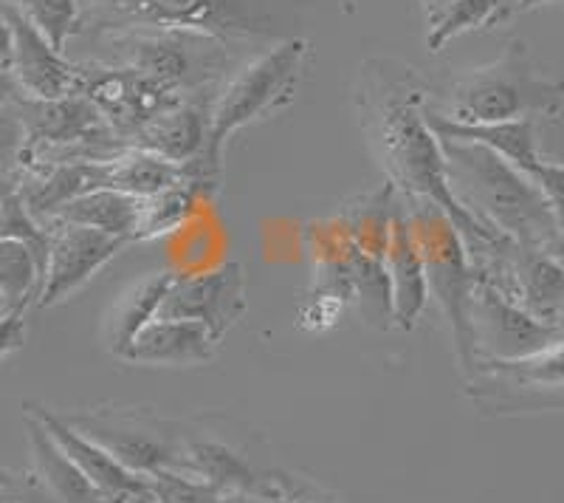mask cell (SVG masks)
Masks as SVG:
<instances>
[{
	"instance_id": "obj_1",
	"label": "cell",
	"mask_w": 564,
	"mask_h": 503,
	"mask_svg": "<svg viewBox=\"0 0 564 503\" xmlns=\"http://www.w3.org/2000/svg\"><path fill=\"white\" fill-rule=\"evenodd\" d=\"M432 85L417 68L401 60H365L356 79V114L372 153L384 168L387 181L401 199L435 201L455 221L463 240H497L457 201L446 173V156L437 133L426 119Z\"/></svg>"
},
{
	"instance_id": "obj_2",
	"label": "cell",
	"mask_w": 564,
	"mask_h": 503,
	"mask_svg": "<svg viewBox=\"0 0 564 503\" xmlns=\"http://www.w3.org/2000/svg\"><path fill=\"white\" fill-rule=\"evenodd\" d=\"M446 173L457 201L491 233L564 264V235L542 190L531 175L486 145L441 139Z\"/></svg>"
},
{
	"instance_id": "obj_3",
	"label": "cell",
	"mask_w": 564,
	"mask_h": 503,
	"mask_svg": "<svg viewBox=\"0 0 564 503\" xmlns=\"http://www.w3.org/2000/svg\"><path fill=\"white\" fill-rule=\"evenodd\" d=\"M305 57H308V40H282L243 65L220 88V94H215L209 105V136L204 150L193 162L184 164L186 175L204 190L206 199H212L224 184V150L231 133L263 122L294 103Z\"/></svg>"
},
{
	"instance_id": "obj_4",
	"label": "cell",
	"mask_w": 564,
	"mask_h": 503,
	"mask_svg": "<svg viewBox=\"0 0 564 503\" xmlns=\"http://www.w3.org/2000/svg\"><path fill=\"white\" fill-rule=\"evenodd\" d=\"M430 105L443 117L466 125L558 117L564 110V79L539 74L525 40L511 38L500 57L449 85L443 108Z\"/></svg>"
},
{
	"instance_id": "obj_5",
	"label": "cell",
	"mask_w": 564,
	"mask_h": 503,
	"mask_svg": "<svg viewBox=\"0 0 564 503\" xmlns=\"http://www.w3.org/2000/svg\"><path fill=\"white\" fill-rule=\"evenodd\" d=\"M102 63L124 65L181 99L206 97L229 72L224 40L189 29H124L97 38Z\"/></svg>"
},
{
	"instance_id": "obj_6",
	"label": "cell",
	"mask_w": 564,
	"mask_h": 503,
	"mask_svg": "<svg viewBox=\"0 0 564 503\" xmlns=\"http://www.w3.org/2000/svg\"><path fill=\"white\" fill-rule=\"evenodd\" d=\"M410 213L412 233L421 246L426 280H430V300H435L443 320L449 323L455 340L457 365L468 376L477 365L475 329H471V297L477 289V275L468 260L466 244L455 221L426 199H401Z\"/></svg>"
},
{
	"instance_id": "obj_7",
	"label": "cell",
	"mask_w": 564,
	"mask_h": 503,
	"mask_svg": "<svg viewBox=\"0 0 564 503\" xmlns=\"http://www.w3.org/2000/svg\"><path fill=\"white\" fill-rule=\"evenodd\" d=\"M26 130L23 170L57 162H113L130 148L83 94L63 99H14Z\"/></svg>"
},
{
	"instance_id": "obj_8",
	"label": "cell",
	"mask_w": 564,
	"mask_h": 503,
	"mask_svg": "<svg viewBox=\"0 0 564 503\" xmlns=\"http://www.w3.org/2000/svg\"><path fill=\"white\" fill-rule=\"evenodd\" d=\"M124 29H189L212 38L269 34L246 0H83V32L97 40Z\"/></svg>"
},
{
	"instance_id": "obj_9",
	"label": "cell",
	"mask_w": 564,
	"mask_h": 503,
	"mask_svg": "<svg viewBox=\"0 0 564 503\" xmlns=\"http://www.w3.org/2000/svg\"><path fill=\"white\" fill-rule=\"evenodd\" d=\"M466 396L482 416H522L564 407V336L525 360H477Z\"/></svg>"
},
{
	"instance_id": "obj_10",
	"label": "cell",
	"mask_w": 564,
	"mask_h": 503,
	"mask_svg": "<svg viewBox=\"0 0 564 503\" xmlns=\"http://www.w3.org/2000/svg\"><path fill=\"white\" fill-rule=\"evenodd\" d=\"M68 425L122 461L128 470L153 478L161 470H178L184 425L161 419L148 407L105 405L63 414Z\"/></svg>"
},
{
	"instance_id": "obj_11",
	"label": "cell",
	"mask_w": 564,
	"mask_h": 503,
	"mask_svg": "<svg viewBox=\"0 0 564 503\" xmlns=\"http://www.w3.org/2000/svg\"><path fill=\"white\" fill-rule=\"evenodd\" d=\"M249 309L246 297V269L238 260H226L206 271L175 275L159 317L164 320H193L206 325L212 336L224 342Z\"/></svg>"
},
{
	"instance_id": "obj_12",
	"label": "cell",
	"mask_w": 564,
	"mask_h": 503,
	"mask_svg": "<svg viewBox=\"0 0 564 503\" xmlns=\"http://www.w3.org/2000/svg\"><path fill=\"white\" fill-rule=\"evenodd\" d=\"M79 94L97 105L99 114L108 119L110 128L130 145L135 133L161 110L173 108L181 97L150 83L148 77L135 74L124 65H110L102 60L79 63Z\"/></svg>"
},
{
	"instance_id": "obj_13",
	"label": "cell",
	"mask_w": 564,
	"mask_h": 503,
	"mask_svg": "<svg viewBox=\"0 0 564 503\" xmlns=\"http://www.w3.org/2000/svg\"><path fill=\"white\" fill-rule=\"evenodd\" d=\"M471 329L477 360L500 362L525 360L564 336V329L539 320L486 283H477L471 297Z\"/></svg>"
},
{
	"instance_id": "obj_14",
	"label": "cell",
	"mask_w": 564,
	"mask_h": 503,
	"mask_svg": "<svg viewBox=\"0 0 564 503\" xmlns=\"http://www.w3.org/2000/svg\"><path fill=\"white\" fill-rule=\"evenodd\" d=\"M128 240L97 233L79 224H52V252L45 266L37 309H52L77 295L99 269L110 264Z\"/></svg>"
},
{
	"instance_id": "obj_15",
	"label": "cell",
	"mask_w": 564,
	"mask_h": 503,
	"mask_svg": "<svg viewBox=\"0 0 564 503\" xmlns=\"http://www.w3.org/2000/svg\"><path fill=\"white\" fill-rule=\"evenodd\" d=\"M12 29V77L29 99H63L79 94V63L57 52L20 9L0 3Z\"/></svg>"
},
{
	"instance_id": "obj_16",
	"label": "cell",
	"mask_w": 564,
	"mask_h": 503,
	"mask_svg": "<svg viewBox=\"0 0 564 503\" xmlns=\"http://www.w3.org/2000/svg\"><path fill=\"white\" fill-rule=\"evenodd\" d=\"M26 410H32L40 421L45 425V430L52 432L54 441L65 450L74 464L90 478V484L97 486L105 495L108 503H153V486H150V478L139 475V472L128 470L119 459H113L105 447H99L97 441H90L88 436L77 430L74 425H68L63 414L52 410V407H43L37 402H26Z\"/></svg>"
},
{
	"instance_id": "obj_17",
	"label": "cell",
	"mask_w": 564,
	"mask_h": 503,
	"mask_svg": "<svg viewBox=\"0 0 564 503\" xmlns=\"http://www.w3.org/2000/svg\"><path fill=\"white\" fill-rule=\"evenodd\" d=\"M181 472L200 478L224 495L229 492H251V495L276 497L271 472H260L240 447L220 439L215 432H189L184 425L181 441Z\"/></svg>"
},
{
	"instance_id": "obj_18",
	"label": "cell",
	"mask_w": 564,
	"mask_h": 503,
	"mask_svg": "<svg viewBox=\"0 0 564 503\" xmlns=\"http://www.w3.org/2000/svg\"><path fill=\"white\" fill-rule=\"evenodd\" d=\"M14 188L26 201L29 213L48 226L65 204L94 190L110 188V162L37 164L23 170Z\"/></svg>"
},
{
	"instance_id": "obj_19",
	"label": "cell",
	"mask_w": 564,
	"mask_h": 503,
	"mask_svg": "<svg viewBox=\"0 0 564 503\" xmlns=\"http://www.w3.org/2000/svg\"><path fill=\"white\" fill-rule=\"evenodd\" d=\"M387 271H390L392 286V320L401 331H412L430 306V280H426L421 246L412 233L410 213H406L401 195H398L395 215H392Z\"/></svg>"
},
{
	"instance_id": "obj_20",
	"label": "cell",
	"mask_w": 564,
	"mask_h": 503,
	"mask_svg": "<svg viewBox=\"0 0 564 503\" xmlns=\"http://www.w3.org/2000/svg\"><path fill=\"white\" fill-rule=\"evenodd\" d=\"M212 99H181L173 108L161 110L159 117L150 119V122L130 139V148L148 150V153H155L175 164L193 162L195 156L204 150L206 136H209Z\"/></svg>"
},
{
	"instance_id": "obj_21",
	"label": "cell",
	"mask_w": 564,
	"mask_h": 503,
	"mask_svg": "<svg viewBox=\"0 0 564 503\" xmlns=\"http://www.w3.org/2000/svg\"><path fill=\"white\" fill-rule=\"evenodd\" d=\"M220 342L212 336L206 325L193 320H164L155 317L148 329H141L133 345L124 354V362L135 365H167V368H186L204 365L215 356Z\"/></svg>"
},
{
	"instance_id": "obj_22",
	"label": "cell",
	"mask_w": 564,
	"mask_h": 503,
	"mask_svg": "<svg viewBox=\"0 0 564 503\" xmlns=\"http://www.w3.org/2000/svg\"><path fill=\"white\" fill-rule=\"evenodd\" d=\"M175 271H153L148 278L135 280L128 291L119 295L113 309L105 317V345L116 360H124L128 349L133 345L141 329H148L159 317L164 295L173 283Z\"/></svg>"
},
{
	"instance_id": "obj_23",
	"label": "cell",
	"mask_w": 564,
	"mask_h": 503,
	"mask_svg": "<svg viewBox=\"0 0 564 503\" xmlns=\"http://www.w3.org/2000/svg\"><path fill=\"white\" fill-rule=\"evenodd\" d=\"M23 425H26L29 450H32V470L45 481V486L54 492L63 503H108L102 492L90 484V478L79 470L74 461L65 456L63 447L54 441V436L45 430L43 421L26 410L23 414Z\"/></svg>"
},
{
	"instance_id": "obj_24",
	"label": "cell",
	"mask_w": 564,
	"mask_h": 503,
	"mask_svg": "<svg viewBox=\"0 0 564 503\" xmlns=\"http://www.w3.org/2000/svg\"><path fill=\"white\" fill-rule=\"evenodd\" d=\"M139 221L141 199L122 193V190L102 188L65 204L52 224H79L133 244L135 235H139Z\"/></svg>"
},
{
	"instance_id": "obj_25",
	"label": "cell",
	"mask_w": 564,
	"mask_h": 503,
	"mask_svg": "<svg viewBox=\"0 0 564 503\" xmlns=\"http://www.w3.org/2000/svg\"><path fill=\"white\" fill-rule=\"evenodd\" d=\"M186 179L189 175H186L184 164L167 162V159L139 148H128L110 162V188L135 195V199H153Z\"/></svg>"
},
{
	"instance_id": "obj_26",
	"label": "cell",
	"mask_w": 564,
	"mask_h": 503,
	"mask_svg": "<svg viewBox=\"0 0 564 503\" xmlns=\"http://www.w3.org/2000/svg\"><path fill=\"white\" fill-rule=\"evenodd\" d=\"M200 199H206V193L193 179L181 181V184L153 195V199H141V221L135 240H153L175 233L193 215Z\"/></svg>"
},
{
	"instance_id": "obj_27",
	"label": "cell",
	"mask_w": 564,
	"mask_h": 503,
	"mask_svg": "<svg viewBox=\"0 0 564 503\" xmlns=\"http://www.w3.org/2000/svg\"><path fill=\"white\" fill-rule=\"evenodd\" d=\"M500 0H455L446 12L430 20V34H426V49L432 54L443 52L446 43L466 32H486V29L502 26Z\"/></svg>"
},
{
	"instance_id": "obj_28",
	"label": "cell",
	"mask_w": 564,
	"mask_h": 503,
	"mask_svg": "<svg viewBox=\"0 0 564 503\" xmlns=\"http://www.w3.org/2000/svg\"><path fill=\"white\" fill-rule=\"evenodd\" d=\"M0 238L18 240V244L26 246L45 275L48 252H52V226H45L43 221L29 213L26 201L20 199L14 184L0 188Z\"/></svg>"
},
{
	"instance_id": "obj_29",
	"label": "cell",
	"mask_w": 564,
	"mask_h": 503,
	"mask_svg": "<svg viewBox=\"0 0 564 503\" xmlns=\"http://www.w3.org/2000/svg\"><path fill=\"white\" fill-rule=\"evenodd\" d=\"M43 269L37 258L18 240L0 238V291L9 297V303L18 311H26L37 303Z\"/></svg>"
},
{
	"instance_id": "obj_30",
	"label": "cell",
	"mask_w": 564,
	"mask_h": 503,
	"mask_svg": "<svg viewBox=\"0 0 564 503\" xmlns=\"http://www.w3.org/2000/svg\"><path fill=\"white\" fill-rule=\"evenodd\" d=\"M20 9L37 32L65 54V43L83 32V0H0Z\"/></svg>"
},
{
	"instance_id": "obj_31",
	"label": "cell",
	"mask_w": 564,
	"mask_h": 503,
	"mask_svg": "<svg viewBox=\"0 0 564 503\" xmlns=\"http://www.w3.org/2000/svg\"><path fill=\"white\" fill-rule=\"evenodd\" d=\"M153 503H224V492L181 470H161L150 478Z\"/></svg>"
},
{
	"instance_id": "obj_32",
	"label": "cell",
	"mask_w": 564,
	"mask_h": 503,
	"mask_svg": "<svg viewBox=\"0 0 564 503\" xmlns=\"http://www.w3.org/2000/svg\"><path fill=\"white\" fill-rule=\"evenodd\" d=\"M0 503H63L34 470L0 464Z\"/></svg>"
},
{
	"instance_id": "obj_33",
	"label": "cell",
	"mask_w": 564,
	"mask_h": 503,
	"mask_svg": "<svg viewBox=\"0 0 564 503\" xmlns=\"http://www.w3.org/2000/svg\"><path fill=\"white\" fill-rule=\"evenodd\" d=\"M271 478H274L276 501L280 503H347L341 495H336V492L314 484V481L305 475L271 470Z\"/></svg>"
},
{
	"instance_id": "obj_34",
	"label": "cell",
	"mask_w": 564,
	"mask_h": 503,
	"mask_svg": "<svg viewBox=\"0 0 564 503\" xmlns=\"http://www.w3.org/2000/svg\"><path fill=\"white\" fill-rule=\"evenodd\" d=\"M347 309V303L341 297L334 295H319V291H311L308 303L300 311V329L305 331H325L330 325H336L341 311Z\"/></svg>"
},
{
	"instance_id": "obj_35",
	"label": "cell",
	"mask_w": 564,
	"mask_h": 503,
	"mask_svg": "<svg viewBox=\"0 0 564 503\" xmlns=\"http://www.w3.org/2000/svg\"><path fill=\"white\" fill-rule=\"evenodd\" d=\"M23 314L26 311H9L7 317H0V362L23 349V342H26V320H23Z\"/></svg>"
},
{
	"instance_id": "obj_36",
	"label": "cell",
	"mask_w": 564,
	"mask_h": 503,
	"mask_svg": "<svg viewBox=\"0 0 564 503\" xmlns=\"http://www.w3.org/2000/svg\"><path fill=\"white\" fill-rule=\"evenodd\" d=\"M12 29L7 23V14H3V7H0V72H12Z\"/></svg>"
},
{
	"instance_id": "obj_37",
	"label": "cell",
	"mask_w": 564,
	"mask_h": 503,
	"mask_svg": "<svg viewBox=\"0 0 564 503\" xmlns=\"http://www.w3.org/2000/svg\"><path fill=\"white\" fill-rule=\"evenodd\" d=\"M545 3H562V0H500L502 18H506V23L511 18H517V14L531 12V9H536V7H545Z\"/></svg>"
},
{
	"instance_id": "obj_38",
	"label": "cell",
	"mask_w": 564,
	"mask_h": 503,
	"mask_svg": "<svg viewBox=\"0 0 564 503\" xmlns=\"http://www.w3.org/2000/svg\"><path fill=\"white\" fill-rule=\"evenodd\" d=\"M18 97H20V88L18 83H14L12 72H0V114H3V110H7Z\"/></svg>"
},
{
	"instance_id": "obj_39",
	"label": "cell",
	"mask_w": 564,
	"mask_h": 503,
	"mask_svg": "<svg viewBox=\"0 0 564 503\" xmlns=\"http://www.w3.org/2000/svg\"><path fill=\"white\" fill-rule=\"evenodd\" d=\"M224 503H280V501L269 495H251V492H229V495H224Z\"/></svg>"
},
{
	"instance_id": "obj_40",
	"label": "cell",
	"mask_w": 564,
	"mask_h": 503,
	"mask_svg": "<svg viewBox=\"0 0 564 503\" xmlns=\"http://www.w3.org/2000/svg\"><path fill=\"white\" fill-rule=\"evenodd\" d=\"M452 3H455V0H421L423 12H426V20H435L437 14L446 12V9H449Z\"/></svg>"
}]
</instances>
